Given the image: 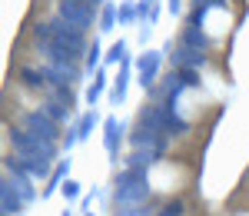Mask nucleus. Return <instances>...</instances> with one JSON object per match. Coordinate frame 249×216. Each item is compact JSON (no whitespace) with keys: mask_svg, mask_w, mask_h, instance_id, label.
<instances>
[{"mask_svg":"<svg viewBox=\"0 0 249 216\" xmlns=\"http://www.w3.org/2000/svg\"><path fill=\"white\" fill-rule=\"evenodd\" d=\"M87 216H93V213H87Z\"/></svg>","mask_w":249,"mask_h":216,"instance_id":"nucleus-29","label":"nucleus"},{"mask_svg":"<svg viewBox=\"0 0 249 216\" xmlns=\"http://www.w3.org/2000/svg\"><path fill=\"white\" fill-rule=\"evenodd\" d=\"M116 23H120V7H116L113 0H107L100 7V34H110Z\"/></svg>","mask_w":249,"mask_h":216,"instance_id":"nucleus-15","label":"nucleus"},{"mask_svg":"<svg viewBox=\"0 0 249 216\" xmlns=\"http://www.w3.org/2000/svg\"><path fill=\"white\" fill-rule=\"evenodd\" d=\"M23 206H27V203L17 197V190L3 180V183H0V216H20Z\"/></svg>","mask_w":249,"mask_h":216,"instance_id":"nucleus-9","label":"nucleus"},{"mask_svg":"<svg viewBox=\"0 0 249 216\" xmlns=\"http://www.w3.org/2000/svg\"><path fill=\"white\" fill-rule=\"evenodd\" d=\"M17 80L27 87V90H40L43 97H47V93H50V87H53V83H50V77L43 73V67H20V70H17Z\"/></svg>","mask_w":249,"mask_h":216,"instance_id":"nucleus-8","label":"nucleus"},{"mask_svg":"<svg viewBox=\"0 0 249 216\" xmlns=\"http://www.w3.org/2000/svg\"><path fill=\"white\" fill-rule=\"evenodd\" d=\"M96 123H100V113H96V110H87V113L77 120V133H80V140L90 137V133L96 130Z\"/></svg>","mask_w":249,"mask_h":216,"instance_id":"nucleus-16","label":"nucleus"},{"mask_svg":"<svg viewBox=\"0 0 249 216\" xmlns=\"http://www.w3.org/2000/svg\"><path fill=\"white\" fill-rule=\"evenodd\" d=\"M73 3H83V7H90V10H96V14H100V7H103L107 0H73Z\"/></svg>","mask_w":249,"mask_h":216,"instance_id":"nucleus-27","label":"nucleus"},{"mask_svg":"<svg viewBox=\"0 0 249 216\" xmlns=\"http://www.w3.org/2000/svg\"><path fill=\"white\" fill-rule=\"evenodd\" d=\"M40 110H43L50 120H57V123H67V120L73 117V113H70V107H67V103H60V100H53V97H43Z\"/></svg>","mask_w":249,"mask_h":216,"instance_id":"nucleus-12","label":"nucleus"},{"mask_svg":"<svg viewBox=\"0 0 249 216\" xmlns=\"http://www.w3.org/2000/svg\"><path fill=\"white\" fill-rule=\"evenodd\" d=\"M107 83H110V80H107V73H96V80L87 87V93H83V97H87V103H90V107H96V100H100V93H103V90H107Z\"/></svg>","mask_w":249,"mask_h":216,"instance_id":"nucleus-17","label":"nucleus"},{"mask_svg":"<svg viewBox=\"0 0 249 216\" xmlns=\"http://www.w3.org/2000/svg\"><path fill=\"white\" fill-rule=\"evenodd\" d=\"M30 34L37 43H57L63 50H70L73 57H87V50H90V43H87V34L77 30L73 23H67L63 17H53V20H40L30 27Z\"/></svg>","mask_w":249,"mask_h":216,"instance_id":"nucleus-1","label":"nucleus"},{"mask_svg":"<svg viewBox=\"0 0 249 216\" xmlns=\"http://www.w3.org/2000/svg\"><path fill=\"white\" fill-rule=\"evenodd\" d=\"M7 140L14 143V153H20V157H47V160L57 157V143L53 140L37 137V133L23 130L20 123L17 126H7Z\"/></svg>","mask_w":249,"mask_h":216,"instance_id":"nucleus-2","label":"nucleus"},{"mask_svg":"<svg viewBox=\"0 0 249 216\" xmlns=\"http://www.w3.org/2000/svg\"><path fill=\"white\" fill-rule=\"evenodd\" d=\"M20 126L30 130V133H37V137H43V140H53V143H57V137H60V123L50 120L40 107L37 110H23V113H20Z\"/></svg>","mask_w":249,"mask_h":216,"instance_id":"nucleus-5","label":"nucleus"},{"mask_svg":"<svg viewBox=\"0 0 249 216\" xmlns=\"http://www.w3.org/2000/svg\"><path fill=\"white\" fill-rule=\"evenodd\" d=\"M103 146H107V153L110 160H116V150H120V137H123V120L120 117H107L103 120Z\"/></svg>","mask_w":249,"mask_h":216,"instance_id":"nucleus-10","label":"nucleus"},{"mask_svg":"<svg viewBox=\"0 0 249 216\" xmlns=\"http://www.w3.org/2000/svg\"><path fill=\"white\" fill-rule=\"evenodd\" d=\"M166 10H170L173 17H176V14L183 10V0H166Z\"/></svg>","mask_w":249,"mask_h":216,"instance_id":"nucleus-28","label":"nucleus"},{"mask_svg":"<svg viewBox=\"0 0 249 216\" xmlns=\"http://www.w3.org/2000/svg\"><path fill=\"white\" fill-rule=\"evenodd\" d=\"M116 206H143L150 199V183H126V186H116L113 190Z\"/></svg>","mask_w":249,"mask_h":216,"instance_id":"nucleus-7","label":"nucleus"},{"mask_svg":"<svg viewBox=\"0 0 249 216\" xmlns=\"http://www.w3.org/2000/svg\"><path fill=\"white\" fill-rule=\"evenodd\" d=\"M179 43H186V47H193V50H206V47H210V37H206V30H203V27L186 23V27H183V34H179Z\"/></svg>","mask_w":249,"mask_h":216,"instance_id":"nucleus-11","label":"nucleus"},{"mask_svg":"<svg viewBox=\"0 0 249 216\" xmlns=\"http://www.w3.org/2000/svg\"><path fill=\"white\" fill-rule=\"evenodd\" d=\"M103 63V50H100V40L93 37V43H90V50H87V63H83V70H90L93 73L96 67Z\"/></svg>","mask_w":249,"mask_h":216,"instance_id":"nucleus-21","label":"nucleus"},{"mask_svg":"<svg viewBox=\"0 0 249 216\" xmlns=\"http://www.w3.org/2000/svg\"><path fill=\"white\" fill-rule=\"evenodd\" d=\"M133 23H140V7L136 3H120V27H133Z\"/></svg>","mask_w":249,"mask_h":216,"instance_id":"nucleus-18","label":"nucleus"},{"mask_svg":"<svg viewBox=\"0 0 249 216\" xmlns=\"http://www.w3.org/2000/svg\"><path fill=\"white\" fill-rule=\"evenodd\" d=\"M113 216H150V210L146 206H120Z\"/></svg>","mask_w":249,"mask_h":216,"instance_id":"nucleus-24","label":"nucleus"},{"mask_svg":"<svg viewBox=\"0 0 249 216\" xmlns=\"http://www.w3.org/2000/svg\"><path fill=\"white\" fill-rule=\"evenodd\" d=\"M183 210H186L183 199H173V203H166V206L160 210V216H183Z\"/></svg>","mask_w":249,"mask_h":216,"instance_id":"nucleus-22","label":"nucleus"},{"mask_svg":"<svg viewBox=\"0 0 249 216\" xmlns=\"http://www.w3.org/2000/svg\"><path fill=\"white\" fill-rule=\"evenodd\" d=\"M163 60H166L163 50H146V54L136 57V83H140L143 90H153L156 87V77H160Z\"/></svg>","mask_w":249,"mask_h":216,"instance_id":"nucleus-4","label":"nucleus"},{"mask_svg":"<svg viewBox=\"0 0 249 216\" xmlns=\"http://www.w3.org/2000/svg\"><path fill=\"white\" fill-rule=\"evenodd\" d=\"M70 180V160H60L57 163V170L50 173V180H47V190H43V197H50V193H57L60 186Z\"/></svg>","mask_w":249,"mask_h":216,"instance_id":"nucleus-13","label":"nucleus"},{"mask_svg":"<svg viewBox=\"0 0 249 216\" xmlns=\"http://www.w3.org/2000/svg\"><path fill=\"white\" fill-rule=\"evenodd\" d=\"M163 54H166V60L173 63V70H203L206 60H210L206 50H193L186 43H176V47H173V40H166Z\"/></svg>","mask_w":249,"mask_h":216,"instance_id":"nucleus-3","label":"nucleus"},{"mask_svg":"<svg viewBox=\"0 0 249 216\" xmlns=\"http://www.w3.org/2000/svg\"><path fill=\"white\" fill-rule=\"evenodd\" d=\"M150 34H153V23H146V20H143V23H140V43H146Z\"/></svg>","mask_w":249,"mask_h":216,"instance_id":"nucleus-26","label":"nucleus"},{"mask_svg":"<svg viewBox=\"0 0 249 216\" xmlns=\"http://www.w3.org/2000/svg\"><path fill=\"white\" fill-rule=\"evenodd\" d=\"M179 77L186 87H199V70H179Z\"/></svg>","mask_w":249,"mask_h":216,"instance_id":"nucleus-25","label":"nucleus"},{"mask_svg":"<svg viewBox=\"0 0 249 216\" xmlns=\"http://www.w3.org/2000/svg\"><path fill=\"white\" fill-rule=\"evenodd\" d=\"M57 17H63L67 23H73L77 30H83V34H87V30L96 23V17H100V14H96V10H90V7H83V3H73V0H57Z\"/></svg>","mask_w":249,"mask_h":216,"instance_id":"nucleus-6","label":"nucleus"},{"mask_svg":"<svg viewBox=\"0 0 249 216\" xmlns=\"http://www.w3.org/2000/svg\"><path fill=\"white\" fill-rule=\"evenodd\" d=\"M130 63V60H126ZM126 63H120V77L113 80V87H110V103L120 107L123 100H126V80H130V70H126Z\"/></svg>","mask_w":249,"mask_h":216,"instance_id":"nucleus-14","label":"nucleus"},{"mask_svg":"<svg viewBox=\"0 0 249 216\" xmlns=\"http://www.w3.org/2000/svg\"><path fill=\"white\" fill-rule=\"evenodd\" d=\"M60 193H63L67 199H77L80 197V183H77V180H67V183L60 186Z\"/></svg>","mask_w":249,"mask_h":216,"instance_id":"nucleus-23","label":"nucleus"},{"mask_svg":"<svg viewBox=\"0 0 249 216\" xmlns=\"http://www.w3.org/2000/svg\"><path fill=\"white\" fill-rule=\"evenodd\" d=\"M136 7H140V20L156 23V17H160V0H140Z\"/></svg>","mask_w":249,"mask_h":216,"instance_id":"nucleus-19","label":"nucleus"},{"mask_svg":"<svg viewBox=\"0 0 249 216\" xmlns=\"http://www.w3.org/2000/svg\"><path fill=\"white\" fill-rule=\"evenodd\" d=\"M126 50H130V47H126V40H116L113 47H110V54H107V57H103V63H126Z\"/></svg>","mask_w":249,"mask_h":216,"instance_id":"nucleus-20","label":"nucleus"}]
</instances>
